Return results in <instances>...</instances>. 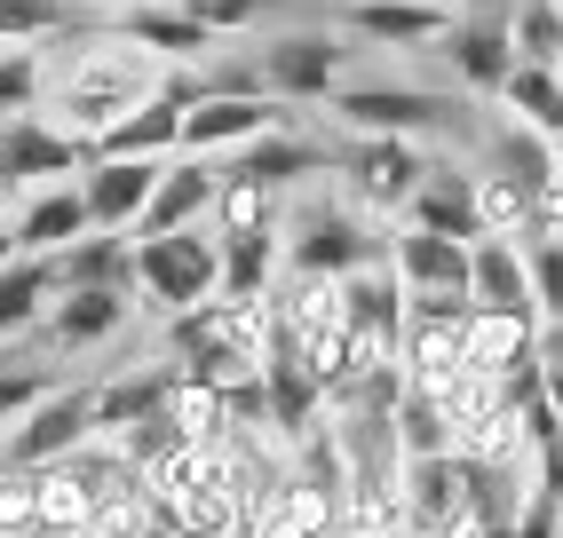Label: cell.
<instances>
[{
	"label": "cell",
	"instance_id": "obj_16",
	"mask_svg": "<svg viewBox=\"0 0 563 538\" xmlns=\"http://www.w3.org/2000/svg\"><path fill=\"white\" fill-rule=\"evenodd\" d=\"M159 167L167 159H88V175H80L88 222L96 229H135L143 206H152V190H159Z\"/></svg>",
	"mask_w": 563,
	"mask_h": 538
},
{
	"label": "cell",
	"instance_id": "obj_35",
	"mask_svg": "<svg viewBox=\"0 0 563 538\" xmlns=\"http://www.w3.org/2000/svg\"><path fill=\"white\" fill-rule=\"evenodd\" d=\"M540 389H548V404H555V419H563V317L540 325Z\"/></svg>",
	"mask_w": 563,
	"mask_h": 538
},
{
	"label": "cell",
	"instance_id": "obj_21",
	"mask_svg": "<svg viewBox=\"0 0 563 538\" xmlns=\"http://www.w3.org/2000/svg\"><path fill=\"white\" fill-rule=\"evenodd\" d=\"M64 285H120L135 293V229H88V238H71L56 254Z\"/></svg>",
	"mask_w": 563,
	"mask_h": 538
},
{
	"label": "cell",
	"instance_id": "obj_20",
	"mask_svg": "<svg viewBox=\"0 0 563 538\" xmlns=\"http://www.w3.org/2000/svg\"><path fill=\"white\" fill-rule=\"evenodd\" d=\"M120 41H135V48H152V56H167V64H199L222 32H207L191 9H175V0H159V9H128L120 16Z\"/></svg>",
	"mask_w": 563,
	"mask_h": 538
},
{
	"label": "cell",
	"instance_id": "obj_39",
	"mask_svg": "<svg viewBox=\"0 0 563 538\" xmlns=\"http://www.w3.org/2000/svg\"><path fill=\"white\" fill-rule=\"evenodd\" d=\"M0 222H9V190H0Z\"/></svg>",
	"mask_w": 563,
	"mask_h": 538
},
{
	"label": "cell",
	"instance_id": "obj_26",
	"mask_svg": "<svg viewBox=\"0 0 563 538\" xmlns=\"http://www.w3.org/2000/svg\"><path fill=\"white\" fill-rule=\"evenodd\" d=\"M214 229H222V238H254V229H278V190L231 167V175H222V199H214Z\"/></svg>",
	"mask_w": 563,
	"mask_h": 538
},
{
	"label": "cell",
	"instance_id": "obj_14",
	"mask_svg": "<svg viewBox=\"0 0 563 538\" xmlns=\"http://www.w3.org/2000/svg\"><path fill=\"white\" fill-rule=\"evenodd\" d=\"M342 24L373 48H429L453 32V0H350Z\"/></svg>",
	"mask_w": 563,
	"mask_h": 538
},
{
	"label": "cell",
	"instance_id": "obj_7",
	"mask_svg": "<svg viewBox=\"0 0 563 538\" xmlns=\"http://www.w3.org/2000/svg\"><path fill=\"white\" fill-rule=\"evenodd\" d=\"M96 159V143L64 135L48 111L0 120V190H48V182H80Z\"/></svg>",
	"mask_w": 563,
	"mask_h": 538
},
{
	"label": "cell",
	"instance_id": "obj_31",
	"mask_svg": "<svg viewBox=\"0 0 563 538\" xmlns=\"http://www.w3.org/2000/svg\"><path fill=\"white\" fill-rule=\"evenodd\" d=\"M48 32H71V9H64V0H0V41L41 48Z\"/></svg>",
	"mask_w": 563,
	"mask_h": 538
},
{
	"label": "cell",
	"instance_id": "obj_8",
	"mask_svg": "<svg viewBox=\"0 0 563 538\" xmlns=\"http://www.w3.org/2000/svg\"><path fill=\"white\" fill-rule=\"evenodd\" d=\"M88 444H96V389L56 380V389L16 419V436L0 444V459H9V468H56V459L88 451Z\"/></svg>",
	"mask_w": 563,
	"mask_h": 538
},
{
	"label": "cell",
	"instance_id": "obj_15",
	"mask_svg": "<svg viewBox=\"0 0 563 538\" xmlns=\"http://www.w3.org/2000/svg\"><path fill=\"white\" fill-rule=\"evenodd\" d=\"M468 301H476V310H500V317H540V301H532V254H523V238H476ZM540 325H548V317H540Z\"/></svg>",
	"mask_w": 563,
	"mask_h": 538
},
{
	"label": "cell",
	"instance_id": "obj_25",
	"mask_svg": "<svg viewBox=\"0 0 563 538\" xmlns=\"http://www.w3.org/2000/svg\"><path fill=\"white\" fill-rule=\"evenodd\" d=\"M286 229H254V238H222V301H262L278 278Z\"/></svg>",
	"mask_w": 563,
	"mask_h": 538
},
{
	"label": "cell",
	"instance_id": "obj_27",
	"mask_svg": "<svg viewBox=\"0 0 563 538\" xmlns=\"http://www.w3.org/2000/svg\"><path fill=\"white\" fill-rule=\"evenodd\" d=\"M476 206H484V238H532V190L500 167H476Z\"/></svg>",
	"mask_w": 563,
	"mask_h": 538
},
{
	"label": "cell",
	"instance_id": "obj_17",
	"mask_svg": "<svg viewBox=\"0 0 563 538\" xmlns=\"http://www.w3.org/2000/svg\"><path fill=\"white\" fill-rule=\"evenodd\" d=\"M405 222H421V229H444V238H484V206H476V167L429 159V175H421V190H412Z\"/></svg>",
	"mask_w": 563,
	"mask_h": 538
},
{
	"label": "cell",
	"instance_id": "obj_5",
	"mask_svg": "<svg viewBox=\"0 0 563 538\" xmlns=\"http://www.w3.org/2000/svg\"><path fill=\"white\" fill-rule=\"evenodd\" d=\"M333 120H342L350 135H437V127H453L461 120V103L453 96H437V88H405V80H350L342 96H333Z\"/></svg>",
	"mask_w": 563,
	"mask_h": 538
},
{
	"label": "cell",
	"instance_id": "obj_19",
	"mask_svg": "<svg viewBox=\"0 0 563 538\" xmlns=\"http://www.w3.org/2000/svg\"><path fill=\"white\" fill-rule=\"evenodd\" d=\"M88 190L80 182H48V190H32V199L16 206V238L24 254H64L71 238H88Z\"/></svg>",
	"mask_w": 563,
	"mask_h": 538
},
{
	"label": "cell",
	"instance_id": "obj_4",
	"mask_svg": "<svg viewBox=\"0 0 563 538\" xmlns=\"http://www.w3.org/2000/svg\"><path fill=\"white\" fill-rule=\"evenodd\" d=\"M444 64L468 96H500L516 56V0H453V32H444Z\"/></svg>",
	"mask_w": 563,
	"mask_h": 538
},
{
	"label": "cell",
	"instance_id": "obj_11",
	"mask_svg": "<svg viewBox=\"0 0 563 538\" xmlns=\"http://www.w3.org/2000/svg\"><path fill=\"white\" fill-rule=\"evenodd\" d=\"M468 261H476V238H444V229H421V222H405L389 238V269L405 278V301L412 293L468 301Z\"/></svg>",
	"mask_w": 563,
	"mask_h": 538
},
{
	"label": "cell",
	"instance_id": "obj_13",
	"mask_svg": "<svg viewBox=\"0 0 563 538\" xmlns=\"http://www.w3.org/2000/svg\"><path fill=\"white\" fill-rule=\"evenodd\" d=\"M128 310H135V293L120 285H64V301L48 310V340L64 357H80V349H103V340H120L128 333Z\"/></svg>",
	"mask_w": 563,
	"mask_h": 538
},
{
	"label": "cell",
	"instance_id": "obj_34",
	"mask_svg": "<svg viewBox=\"0 0 563 538\" xmlns=\"http://www.w3.org/2000/svg\"><path fill=\"white\" fill-rule=\"evenodd\" d=\"M175 9H191L207 32H222V41H231V32H254L262 16L278 9V0H175Z\"/></svg>",
	"mask_w": 563,
	"mask_h": 538
},
{
	"label": "cell",
	"instance_id": "obj_12",
	"mask_svg": "<svg viewBox=\"0 0 563 538\" xmlns=\"http://www.w3.org/2000/svg\"><path fill=\"white\" fill-rule=\"evenodd\" d=\"M222 175H231V167H214V159H191V150H175V159L159 167V190H152V206H143V222H135V238H167V229H191V222H214V199H222Z\"/></svg>",
	"mask_w": 563,
	"mask_h": 538
},
{
	"label": "cell",
	"instance_id": "obj_2",
	"mask_svg": "<svg viewBox=\"0 0 563 538\" xmlns=\"http://www.w3.org/2000/svg\"><path fill=\"white\" fill-rule=\"evenodd\" d=\"M135 293L167 317L222 301V229L191 222V229H167V238H135Z\"/></svg>",
	"mask_w": 563,
	"mask_h": 538
},
{
	"label": "cell",
	"instance_id": "obj_18",
	"mask_svg": "<svg viewBox=\"0 0 563 538\" xmlns=\"http://www.w3.org/2000/svg\"><path fill=\"white\" fill-rule=\"evenodd\" d=\"M56 301H64V269H56V254H16L9 269H0V340L41 333Z\"/></svg>",
	"mask_w": 563,
	"mask_h": 538
},
{
	"label": "cell",
	"instance_id": "obj_41",
	"mask_svg": "<svg viewBox=\"0 0 563 538\" xmlns=\"http://www.w3.org/2000/svg\"><path fill=\"white\" fill-rule=\"evenodd\" d=\"M555 150H563V143H555Z\"/></svg>",
	"mask_w": 563,
	"mask_h": 538
},
{
	"label": "cell",
	"instance_id": "obj_33",
	"mask_svg": "<svg viewBox=\"0 0 563 538\" xmlns=\"http://www.w3.org/2000/svg\"><path fill=\"white\" fill-rule=\"evenodd\" d=\"M523 254H532V301H540V317H563V238H523Z\"/></svg>",
	"mask_w": 563,
	"mask_h": 538
},
{
	"label": "cell",
	"instance_id": "obj_37",
	"mask_svg": "<svg viewBox=\"0 0 563 538\" xmlns=\"http://www.w3.org/2000/svg\"><path fill=\"white\" fill-rule=\"evenodd\" d=\"M175 538H231V530H222V523H183Z\"/></svg>",
	"mask_w": 563,
	"mask_h": 538
},
{
	"label": "cell",
	"instance_id": "obj_30",
	"mask_svg": "<svg viewBox=\"0 0 563 538\" xmlns=\"http://www.w3.org/2000/svg\"><path fill=\"white\" fill-rule=\"evenodd\" d=\"M32 530H41V468L0 459V538H32Z\"/></svg>",
	"mask_w": 563,
	"mask_h": 538
},
{
	"label": "cell",
	"instance_id": "obj_3",
	"mask_svg": "<svg viewBox=\"0 0 563 538\" xmlns=\"http://www.w3.org/2000/svg\"><path fill=\"white\" fill-rule=\"evenodd\" d=\"M350 56L357 48H342L333 24H286V32H271V41L254 48V80L278 103H333L350 88Z\"/></svg>",
	"mask_w": 563,
	"mask_h": 538
},
{
	"label": "cell",
	"instance_id": "obj_6",
	"mask_svg": "<svg viewBox=\"0 0 563 538\" xmlns=\"http://www.w3.org/2000/svg\"><path fill=\"white\" fill-rule=\"evenodd\" d=\"M278 127H286L278 96H262V88H214L207 80V96L183 111V150H191V159H239L246 143L278 135Z\"/></svg>",
	"mask_w": 563,
	"mask_h": 538
},
{
	"label": "cell",
	"instance_id": "obj_10",
	"mask_svg": "<svg viewBox=\"0 0 563 538\" xmlns=\"http://www.w3.org/2000/svg\"><path fill=\"white\" fill-rule=\"evenodd\" d=\"M333 167L350 175V199L373 206V214H405L412 190H421V175H429V159H421L412 135H350V150Z\"/></svg>",
	"mask_w": 563,
	"mask_h": 538
},
{
	"label": "cell",
	"instance_id": "obj_32",
	"mask_svg": "<svg viewBox=\"0 0 563 538\" xmlns=\"http://www.w3.org/2000/svg\"><path fill=\"white\" fill-rule=\"evenodd\" d=\"M56 389V372L48 365H32V357H0V428H16V419L32 412Z\"/></svg>",
	"mask_w": 563,
	"mask_h": 538
},
{
	"label": "cell",
	"instance_id": "obj_40",
	"mask_svg": "<svg viewBox=\"0 0 563 538\" xmlns=\"http://www.w3.org/2000/svg\"><path fill=\"white\" fill-rule=\"evenodd\" d=\"M32 538H48V530H32Z\"/></svg>",
	"mask_w": 563,
	"mask_h": 538
},
{
	"label": "cell",
	"instance_id": "obj_36",
	"mask_svg": "<svg viewBox=\"0 0 563 538\" xmlns=\"http://www.w3.org/2000/svg\"><path fill=\"white\" fill-rule=\"evenodd\" d=\"M16 254H24V238H16V214H9V222H0V269H9Z\"/></svg>",
	"mask_w": 563,
	"mask_h": 538
},
{
	"label": "cell",
	"instance_id": "obj_23",
	"mask_svg": "<svg viewBox=\"0 0 563 538\" xmlns=\"http://www.w3.org/2000/svg\"><path fill=\"white\" fill-rule=\"evenodd\" d=\"M175 396V372H128V380H111V389H96V436H135L152 412H167Z\"/></svg>",
	"mask_w": 563,
	"mask_h": 538
},
{
	"label": "cell",
	"instance_id": "obj_28",
	"mask_svg": "<svg viewBox=\"0 0 563 538\" xmlns=\"http://www.w3.org/2000/svg\"><path fill=\"white\" fill-rule=\"evenodd\" d=\"M48 103V56L41 48H0V120H24V111Z\"/></svg>",
	"mask_w": 563,
	"mask_h": 538
},
{
	"label": "cell",
	"instance_id": "obj_24",
	"mask_svg": "<svg viewBox=\"0 0 563 538\" xmlns=\"http://www.w3.org/2000/svg\"><path fill=\"white\" fill-rule=\"evenodd\" d=\"M500 103H508V120H523V127H540V135L563 143V64H516Z\"/></svg>",
	"mask_w": 563,
	"mask_h": 538
},
{
	"label": "cell",
	"instance_id": "obj_38",
	"mask_svg": "<svg viewBox=\"0 0 563 538\" xmlns=\"http://www.w3.org/2000/svg\"><path fill=\"white\" fill-rule=\"evenodd\" d=\"M342 538H382V530H342Z\"/></svg>",
	"mask_w": 563,
	"mask_h": 538
},
{
	"label": "cell",
	"instance_id": "obj_1",
	"mask_svg": "<svg viewBox=\"0 0 563 538\" xmlns=\"http://www.w3.org/2000/svg\"><path fill=\"white\" fill-rule=\"evenodd\" d=\"M167 56H152V48H80L64 64V80H56V103H48V120L64 127V135H80V143H96L120 111H135L143 96H159L167 88V71H159Z\"/></svg>",
	"mask_w": 563,
	"mask_h": 538
},
{
	"label": "cell",
	"instance_id": "obj_22",
	"mask_svg": "<svg viewBox=\"0 0 563 538\" xmlns=\"http://www.w3.org/2000/svg\"><path fill=\"white\" fill-rule=\"evenodd\" d=\"M239 175H254V182H271V190H294V182H310V175H325L333 167V150H318L310 135H294V127H278V135H262V143H246L239 159H231Z\"/></svg>",
	"mask_w": 563,
	"mask_h": 538
},
{
	"label": "cell",
	"instance_id": "obj_9",
	"mask_svg": "<svg viewBox=\"0 0 563 538\" xmlns=\"http://www.w3.org/2000/svg\"><path fill=\"white\" fill-rule=\"evenodd\" d=\"M286 261H294V278H350V269L382 261V238L350 206H302L286 229Z\"/></svg>",
	"mask_w": 563,
	"mask_h": 538
},
{
	"label": "cell",
	"instance_id": "obj_29",
	"mask_svg": "<svg viewBox=\"0 0 563 538\" xmlns=\"http://www.w3.org/2000/svg\"><path fill=\"white\" fill-rule=\"evenodd\" d=\"M516 56L563 64V0H516Z\"/></svg>",
	"mask_w": 563,
	"mask_h": 538
}]
</instances>
